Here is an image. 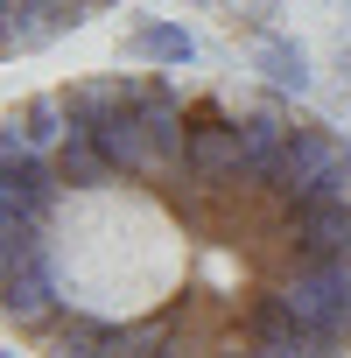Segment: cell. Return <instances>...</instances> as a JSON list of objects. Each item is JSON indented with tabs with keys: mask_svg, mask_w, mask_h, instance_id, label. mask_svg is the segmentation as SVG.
<instances>
[{
	"mask_svg": "<svg viewBox=\"0 0 351 358\" xmlns=\"http://www.w3.org/2000/svg\"><path fill=\"white\" fill-rule=\"evenodd\" d=\"M0 330L29 358H351V141L176 71L15 99Z\"/></svg>",
	"mask_w": 351,
	"mask_h": 358,
	"instance_id": "1",
	"label": "cell"
},
{
	"mask_svg": "<svg viewBox=\"0 0 351 358\" xmlns=\"http://www.w3.org/2000/svg\"><path fill=\"white\" fill-rule=\"evenodd\" d=\"M106 8H120V0H0V64L57 50L64 36H78Z\"/></svg>",
	"mask_w": 351,
	"mask_h": 358,
	"instance_id": "2",
	"label": "cell"
}]
</instances>
